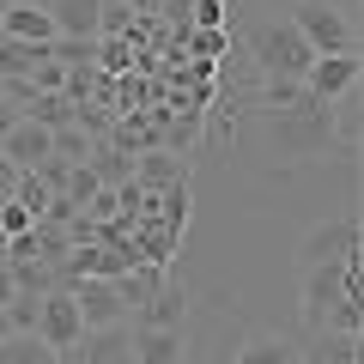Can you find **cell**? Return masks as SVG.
I'll use <instances>...</instances> for the list:
<instances>
[{"instance_id": "7c38bea8", "label": "cell", "mask_w": 364, "mask_h": 364, "mask_svg": "<svg viewBox=\"0 0 364 364\" xmlns=\"http://www.w3.org/2000/svg\"><path fill=\"white\" fill-rule=\"evenodd\" d=\"M55 37H104V0H43Z\"/></svg>"}, {"instance_id": "d6986e66", "label": "cell", "mask_w": 364, "mask_h": 364, "mask_svg": "<svg viewBox=\"0 0 364 364\" xmlns=\"http://www.w3.org/2000/svg\"><path fill=\"white\" fill-rule=\"evenodd\" d=\"M182 176H188V170H182V158H170V152H152L140 164V188H176Z\"/></svg>"}, {"instance_id": "30bf717a", "label": "cell", "mask_w": 364, "mask_h": 364, "mask_svg": "<svg viewBox=\"0 0 364 364\" xmlns=\"http://www.w3.org/2000/svg\"><path fill=\"white\" fill-rule=\"evenodd\" d=\"M134 334V364H188V340L182 328H128Z\"/></svg>"}, {"instance_id": "277c9868", "label": "cell", "mask_w": 364, "mask_h": 364, "mask_svg": "<svg viewBox=\"0 0 364 364\" xmlns=\"http://www.w3.org/2000/svg\"><path fill=\"white\" fill-rule=\"evenodd\" d=\"M364 255L358 249V213H334V219L310 225L298 243V267H340V261Z\"/></svg>"}, {"instance_id": "9a60e30c", "label": "cell", "mask_w": 364, "mask_h": 364, "mask_svg": "<svg viewBox=\"0 0 364 364\" xmlns=\"http://www.w3.org/2000/svg\"><path fill=\"white\" fill-rule=\"evenodd\" d=\"M25 116H31V122H43V128H67V122L79 116V104H73V97H61V91H37V85H31Z\"/></svg>"}, {"instance_id": "44dd1931", "label": "cell", "mask_w": 364, "mask_h": 364, "mask_svg": "<svg viewBox=\"0 0 364 364\" xmlns=\"http://www.w3.org/2000/svg\"><path fill=\"white\" fill-rule=\"evenodd\" d=\"M97 195V170H73L67 176V200H91Z\"/></svg>"}, {"instance_id": "ba28073f", "label": "cell", "mask_w": 364, "mask_h": 364, "mask_svg": "<svg viewBox=\"0 0 364 364\" xmlns=\"http://www.w3.org/2000/svg\"><path fill=\"white\" fill-rule=\"evenodd\" d=\"M0 152L13 158L18 170H37L43 158H55V128H43V122H31V116H18L13 128L0 134Z\"/></svg>"}, {"instance_id": "8fae6325", "label": "cell", "mask_w": 364, "mask_h": 364, "mask_svg": "<svg viewBox=\"0 0 364 364\" xmlns=\"http://www.w3.org/2000/svg\"><path fill=\"white\" fill-rule=\"evenodd\" d=\"M79 364H134V334L122 322L85 328V334H79Z\"/></svg>"}, {"instance_id": "5b68a950", "label": "cell", "mask_w": 364, "mask_h": 364, "mask_svg": "<svg viewBox=\"0 0 364 364\" xmlns=\"http://www.w3.org/2000/svg\"><path fill=\"white\" fill-rule=\"evenodd\" d=\"M73 304H79V322H85V328L128 322V298H122V286L104 279V273H79V279H73Z\"/></svg>"}, {"instance_id": "2e32d148", "label": "cell", "mask_w": 364, "mask_h": 364, "mask_svg": "<svg viewBox=\"0 0 364 364\" xmlns=\"http://www.w3.org/2000/svg\"><path fill=\"white\" fill-rule=\"evenodd\" d=\"M237 364H298V340H286V334H255V340H243Z\"/></svg>"}, {"instance_id": "5bb4252c", "label": "cell", "mask_w": 364, "mask_h": 364, "mask_svg": "<svg viewBox=\"0 0 364 364\" xmlns=\"http://www.w3.org/2000/svg\"><path fill=\"white\" fill-rule=\"evenodd\" d=\"M182 316H188V304H182V286H170V279H164V286H158L152 298L134 310V322H140V328H182Z\"/></svg>"}, {"instance_id": "603a6c76", "label": "cell", "mask_w": 364, "mask_h": 364, "mask_svg": "<svg viewBox=\"0 0 364 364\" xmlns=\"http://www.w3.org/2000/svg\"><path fill=\"white\" fill-rule=\"evenodd\" d=\"M219 49H225L219 31H200V37H195V55H219Z\"/></svg>"}, {"instance_id": "cb8c5ba5", "label": "cell", "mask_w": 364, "mask_h": 364, "mask_svg": "<svg viewBox=\"0 0 364 364\" xmlns=\"http://www.w3.org/2000/svg\"><path fill=\"white\" fill-rule=\"evenodd\" d=\"M334 6H340V13H358V0H334Z\"/></svg>"}, {"instance_id": "e0dca14e", "label": "cell", "mask_w": 364, "mask_h": 364, "mask_svg": "<svg viewBox=\"0 0 364 364\" xmlns=\"http://www.w3.org/2000/svg\"><path fill=\"white\" fill-rule=\"evenodd\" d=\"M116 286H122V298H128V310H140V304L152 298L158 286H164V261H146V267L134 261V267H128V273L116 279Z\"/></svg>"}, {"instance_id": "52a82bcc", "label": "cell", "mask_w": 364, "mask_h": 364, "mask_svg": "<svg viewBox=\"0 0 364 364\" xmlns=\"http://www.w3.org/2000/svg\"><path fill=\"white\" fill-rule=\"evenodd\" d=\"M352 85H358V49H334V55H316V61H310V73H304V91H310V97H322V104L346 97Z\"/></svg>"}, {"instance_id": "6da1fadb", "label": "cell", "mask_w": 364, "mask_h": 364, "mask_svg": "<svg viewBox=\"0 0 364 364\" xmlns=\"http://www.w3.org/2000/svg\"><path fill=\"white\" fill-rule=\"evenodd\" d=\"M328 146H334V104H322V97L304 91L298 104H279V109H273V152H279V164L322 158Z\"/></svg>"}, {"instance_id": "8992f818", "label": "cell", "mask_w": 364, "mask_h": 364, "mask_svg": "<svg viewBox=\"0 0 364 364\" xmlns=\"http://www.w3.org/2000/svg\"><path fill=\"white\" fill-rule=\"evenodd\" d=\"M37 334L49 340L55 352H73V346H79V334H85V322H79L73 286H55V291H43V304H37Z\"/></svg>"}, {"instance_id": "3957f363", "label": "cell", "mask_w": 364, "mask_h": 364, "mask_svg": "<svg viewBox=\"0 0 364 364\" xmlns=\"http://www.w3.org/2000/svg\"><path fill=\"white\" fill-rule=\"evenodd\" d=\"M291 25H298V37L310 43L316 55L358 49V25H352V13H340L334 0H298V6H291Z\"/></svg>"}, {"instance_id": "ffe728a7", "label": "cell", "mask_w": 364, "mask_h": 364, "mask_svg": "<svg viewBox=\"0 0 364 364\" xmlns=\"http://www.w3.org/2000/svg\"><path fill=\"white\" fill-rule=\"evenodd\" d=\"M0 231H6V243L13 237H25V231H37V207H25V200H0Z\"/></svg>"}, {"instance_id": "7402d4cb", "label": "cell", "mask_w": 364, "mask_h": 364, "mask_svg": "<svg viewBox=\"0 0 364 364\" xmlns=\"http://www.w3.org/2000/svg\"><path fill=\"white\" fill-rule=\"evenodd\" d=\"M18 176H25V170H18L6 152H0V200H13V195H18Z\"/></svg>"}, {"instance_id": "4fadbf2b", "label": "cell", "mask_w": 364, "mask_h": 364, "mask_svg": "<svg viewBox=\"0 0 364 364\" xmlns=\"http://www.w3.org/2000/svg\"><path fill=\"white\" fill-rule=\"evenodd\" d=\"M0 364H61V352L37 328H13V334H0Z\"/></svg>"}, {"instance_id": "9c48e42d", "label": "cell", "mask_w": 364, "mask_h": 364, "mask_svg": "<svg viewBox=\"0 0 364 364\" xmlns=\"http://www.w3.org/2000/svg\"><path fill=\"white\" fill-rule=\"evenodd\" d=\"M0 37H18V43H43L49 49L55 43V18L43 0H13L6 13H0Z\"/></svg>"}, {"instance_id": "ac0fdd59", "label": "cell", "mask_w": 364, "mask_h": 364, "mask_svg": "<svg viewBox=\"0 0 364 364\" xmlns=\"http://www.w3.org/2000/svg\"><path fill=\"white\" fill-rule=\"evenodd\" d=\"M43 43H18V37H0V73L6 79H31V67L43 61Z\"/></svg>"}, {"instance_id": "7a4b0ae2", "label": "cell", "mask_w": 364, "mask_h": 364, "mask_svg": "<svg viewBox=\"0 0 364 364\" xmlns=\"http://www.w3.org/2000/svg\"><path fill=\"white\" fill-rule=\"evenodd\" d=\"M249 49H255V67L267 79H304L316 61V49L298 37V25L291 18H273V25H261L255 37H249Z\"/></svg>"}]
</instances>
